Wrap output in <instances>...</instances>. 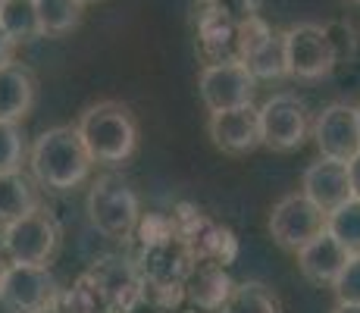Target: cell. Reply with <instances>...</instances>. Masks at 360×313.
I'll list each match as a JSON object with an SVG mask.
<instances>
[{
	"label": "cell",
	"instance_id": "d6986e66",
	"mask_svg": "<svg viewBox=\"0 0 360 313\" xmlns=\"http://www.w3.org/2000/svg\"><path fill=\"white\" fill-rule=\"evenodd\" d=\"M251 75L257 82H273V79H285L288 75V60H285V34L273 32L263 44H257L245 60Z\"/></svg>",
	"mask_w": 360,
	"mask_h": 313
},
{
	"label": "cell",
	"instance_id": "4dcf8cb0",
	"mask_svg": "<svg viewBox=\"0 0 360 313\" xmlns=\"http://www.w3.org/2000/svg\"><path fill=\"white\" fill-rule=\"evenodd\" d=\"M82 4H85V6H88V4H103V0H82Z\"/></svg>",
	"mask_w": 360,
	"mask_h": 313
},
{
	"label": "cell",
	"instance_id": "74e56055",
	"mask_svg": "<svg viewBox=\"0 0 360 313\" xmlns=\"http://www.w3.org/2000/svg\"><path fill=\"white\" fill-rule=\"evenodd\" d=\"M157 313H163V310H157Z\"/></svg>",
	"mask_w": 360,
	"mask_h": 313
},
{
	"label": "cell",
	"instance_id": "e575fe53",
	"mask_svg": "<svg viewBox=\"0 0 360 313\" xmlns=\"http://www.w3.org/2000/svg\"><path fill=\"white\" fill-rule=\"evenodd\" d=\"M188 313H204V310H188Z\"/></svg>",
	"mask_w": 360,
	"mask_h": 313
},
{
	"label": "cell",
	"instance_id": "d6a6232c",
	"mask_svg": "<svg viewBox=\"0 0 360 313\" xmlns=\"http://www.w3.org/2000/svg\"><path fill=\"white\" fill-rule=\"evenodd\" d=\"M195 4H204L207 6V4H213V0H195Z\"/></svg>",
	"mask_w": 360,
	"mask_h": 313
},
{
	"label": "cell",
	"instance_id": "f546056e",
	"mask_svg": "<svg viewBox=\"0 0 360 313\" xmlns=\"http://www.w3.org/2000/svg\"><path fill=\"white\" fill-rule=\"evenodd\" d=\"M34 313H63V310H60L57 304H51V307H44V310H34Z\"/></svg>",
	"mask_w": 360,
	"mask_h": 313
},
{
	"label": "cell",
	"instance_id": "9c48e42d",
	"mask_svg": "<svg viewBox=\"0 0 360 313\" xmlns=\"http://www.w3.org/2000/svg\"><path fill=\"white\" fill-rule=\"evenodd\" d=\"M200 101L210 113L219 110H235L254 103V91H257V79L251 75V69L245 63H207L200 69L198 79Z\"/></svg>",
	"mask_w": 360,
	"mask_h": 313
},
{
	"label": "cell",
	"instance_id": "d590c367",
	"mask_svg": "<svg viewBox=\"0 0 360 313\" xmlns=\"http://www.w3.org/2000/svg\"><path fill=\"white\" fill-rule=\"evenodd\" d=\"M348 4H360V0H348Z\"/></svg>",
	"mask_w": 360,
	"mask_h": 313
},
{
	"label": "cell",
	"instance_id": "f35d334b",
	"mask_svg": "<svg viewBox=\"0 0 360 313\" xmlns=\"http://www.w3.org/2000/svg\"><path fill=\"white\" fill-rule=\"evenodd\" d=\"M219 313H223V310H219Z\"/></svg>",
	"mask_w": 360,
	"mask_h": 313
},
{
	"label": "cell",
	"instance_id": "5b68a950",
	"mask_svg": "<svg viewBox=\"0 0 360 313\" xmlns=\"http://www.w3.org/2000/svg\"><path fill=\"white\" fill-rule=\"evenodd\" d=\"M60 282L47 267L6 263L0 273V304L13 313H34L60 301Z\"/></svg>",
	"mask_w": 360,
	"mask_h": 313
},
{
	"label": "cell",
	"instance_id": "603a6c76",
	"mask_svg": "<svg viewBox=\"0 0 360 313\" xmlns=\"http://www.w3.org/2000/svg\"><path fill=\"white\" fill-rule=\"evenodd\" d=\"M326 229L348 248V254H360V198H348L335 207L326 217Z\"/></svg>",
	"mask_w": 360,
	"mask_h": 313
},
{
	"label": "cell",
	"instance_id": "7a4b0ae2",
	"mask_svg": "<svg viewBox=\"0 0 360 313\" xmlns=\"http://www.w3.org/2000/svg\"><path fill=\"white\" fill-rule=\"evenodd\" d=\"M88 154L101 166H122L138 148V122L120 101H98L75 122Z\"/></svg>",
	"mask_w": 360,
	"mask_h": 313
},
{
	"label": "cell",
	"instance_id": "4fadbf2b",
	"mask_svg": "<svg viewBox=\"0 0 360 313\" xmlns=\"http://www.w3.org/2000/svg\"><path fill=\"white\" fill-rule=\"evenodd\" d=\"M301 191L314 200L320 210L332 213L335 207H342L348 198H354L351 191V172L348 163L332 157H320L301 172Z\"/></svg>",
	"mask_w": 360,
	"mask_h": 313
},
{
	"label": "cell",
	"instance_id": "ba28073f",
	"mask_svg": "<svg viewBox=\"0 0 360 313\" xmlns=\"http://www.w3.org/2000/svg\"><path fill=\"white\" fill-rule=\"evenodd\" d=\"M260 132H263V144L269 151H279V154H288V151L301 148L307 141L310 132V116L307 107L297 94H273L269 101L260 103Z\"/></svg>",
	"mask_w": 360,
	"mask_h": 313
},
{
	"label": "cell",
	"instance_id": "ffe728a7",
	"mask_svg": "<svg viewBox=\"0 0 360 313\" xmlns=\"http://www.w3.org/2000/svg\"><path fill=\"white\" fill-rule=\"evenodd\" d=\"M57 307L63 313H110L107 298H103L101 285L91 273H82L79 279L72 282V288L60 291Z\"/></svg>",
	"mask_w": 360,
	"mask_h": 313
},
{
	"label": "cell",
	"instance_id": "5bb4252c",
	"mask_svg": "<svg viewBox=\"0 0 360 313\" xmlns=\"http://www.w3.org/2000/svg\"><path fill=\"white\" fill-rule=\"evenodd\" d=\"M354 254H348V248L329 232H320L310 245H304L297 250V269L307 282L314 285H332L342 276V269L348 267V260Z\"/></svg>",
	"mask_w": 360,
	"mask_h": 313
},
{
	"label": "cell",
	"instance_id": "8fae6325",
	"mask_svg": "<svg viewBox=\"0 0 360 313\" xmlns=\"http://www.w3.org/2000/svg\"><path fill=\"white\" fill-rule=\"evenodd\" d=\"M207 132H210L213 144L229 157H245L263 144V132H260V107L245 103L235 110H219L210 113L207 120Z\"/></svg>",
	"mask_w": 360,
	"mask_h": 313
},
{
	"label": "cell",
	"instance_id": "52a82bcc",
	"mask_svg": "<svg viewBox=\"0 0 360 313\" xmlns=\"http://www.w3.org/2000/svg\"><path fill=\"white\" fill-rule=\"evenodd\" d=\"M282 34H285V60H288V75L292 79L320 82L335 69L338 53L323 25L301 23Z\"/></svg>",
	"mask_w": 360,
	"mask_h": 313
},
{
	"label": "cell",
	"instance_id": "4316f807",
	"mask_svg": "<svg viewBox=\"0 0 360 313\" xmlns=\"http://www.w3.org/2000/svg\"><path fill=\"white\" fill-rule=\"evenodd\" d=\"M13 51H16V44L10 41V34L0 29V66H6V63H13Z\"/></svg>",
	"mask_w": 360,
	"mask_h": 313
},
{
	"label": "cell",
	"instance_id": "3957f363",
	"mask_svg": "<svg viewBox=\"0 0 360 313\" xmlns=\"http://www.w3.org/2000/svg\"><path fill=\"white\" fill-rule=\"evenodd\" d=\"M88 219L101 235L113 241H126L138 232L141 222V200H138L135 188L116 172H103L91 182L88 191Z\"/></svg>",
	"mask_w": 360,
	"mask_h": 313
},
{
	"label": "cell",
	"instance_id": "1f68e13d",
	"mask_svg": "<svg viewBox=\"0 0 360 313\" xmlns=\"http://www.w3.org/2000/svg\"><path fill=\"white\" fill-rule=\"evenodd\" d=\"M0 254H4V250H0ZM4 267H6V263H4V257H0V273H4Z\"/></svg>",
	"mask_w": 360,
	"mask_h": 313
},
{
	"label": "cell",
	"instance_id": "277c9868",
	"mask_svg": "<svg viewBox=\"0 0 360 313\" xmlns=\"http://www.w3.org/2000/svg\"><path fill=\"white\" fill-rule=\"evenodd\" d=\"M60 245V226L44 207L25 213L16 222L0 229V250L10 263H32L47 267Z\"/></svg>",
	"mask_w": 360,
	"mask_h": 313
},
{
	"label": "cell",
	"instance_id": "44dd1931",
	"mask_svg": "<svg viewBox=\"0 0 360 313\" xmlns=\"http://www.w3.org/2000/svg\"><path fill=\"white\" fill-rule=\"evenodd\" d=\"M223 313H282V304L279 295L263 282H241L235 285Z\"/></svg>",
	"mask_w": 360,
	"mask_h": 313
},
{
	"label": "cell",
	"instance_id": "836d02e7",
	"mask_svg": "<svg viewBox=\"0 0 360 313\" xmlns=\"http://www.w3.org/2000/svg\"><path fill=\"white\" fill-rule=\"evenodd\" d=\"M357 122H360V107H357Z\"/></svg>",
	"mask_w": 360,
	"mask_h": 313
},
{
	"label": "cell",
	"instance_id": "484cf974",
	"mask_svg": "<svg viewBox=\"0 0 360 313\" xmlns=\"http://www.w3.org/2000/svg\"><path fill=\"white\" fill-rule=\"evenodd\" d=\"M207 6L235 25H245L248 19L257 16V4H254V0H213V4H207Z\"/></svg>",
	"mask_w": 360,
	"mask_h": 313
},
{
	"label": "cell",
	"instance_id": "ac0fdd59",
	"mask_svg": "<svg viewBox=\"0 0 360 313\" xmlns=\"http://www.w3.org/2000/svg\"><path fill=\"white\" fill-rule=\"evenodd\" d=\"M0 29L10 34L13 44H29L44 34L34 0H4L0 6Z\"/></svg>",
	"mask_w": 360,
	"mask_h": 313
},
{
	"label": "cell",
	"instance_id": "8992f818",
	"mask_svg": "<svg viewBox=\"0 0 360 313\" xmlns=\"http://www.w3.org/2000/svg\"><path fill=\"white\" fill-rule=\"evenodd\" d=\"M326 210L314 204L304 191L285 194L282 200L273 204V213H269V235L279 248L297 254L304 245L316 238L320 232H326Z\"/></svg>",
	"mask_w": 360,
	"mask_h": 313
},
{
	"label": "cell",
	"instance_id": "83f0119b",
	"mask_svg": "<svg viewBox=\"0 0 360 313\" xmlns=\"http://www.w3.org/2000/svg\"><path fill=\"white\" fill-rule=\"evenodd\" d=\"M348 172H351V191H354V198H360V154L348 163Z\"/></svg>",
	"mask_w": 360,
	"mask_h": 313
},
{
	"label": "cell",
	"instance_id": "7c38bea8",
	"mask_svg": "<svg viewBox=\"0 0 360 313\" xmlns=\"http://www.w3.org/2000/svg\"><path fill=\"white\" fill-rule=\"evenodd\" d=\"M88 273L98 279L110 313H135L144 304V276L135 260L103 257Z\"/></svg>",
	"mask_w": 360,
	"mask_h": 313
},
{
	"label": "cell",
	"instance_id": "cb8c5ba5",
	"mask_svg": "<svg viewBox=\"0 0 360 313\" xmlns=\"http://www.w3.org/2000/svg\"><path fill=\"white\" fill-rule=\"evenodd\" d=\"M29 163V151H25V138L19 122L0 120V172H16Z\"/></svg>",
	"mask_w": 360,
	"mask_h": 313
},
{
	"label": "cell",
	"instance_id": "2e32d148",
	"mask_svg": "<svg viewBox=\"0 0 360 313\" xmlns=\"http://www.w3.org/2000/svg\"><path fill=\"white\" fill-rule=\"evenodd\" d=\"M34 103V79L22 63L0 66V120L22 122Z\"/></svg>",
	"mask_w": 360,
	"mask_h": 313
},
{
	"label": "cell",
	"instance_id": "9a60e30c",
	"mask_svg": "<svg viewBox=\"0 0 360 313\" xmlns=\"http://www.w3.org/2000/svg\"><path fill=\"white\" fill-rule=\"evenodd\" d=\"M185 291H188V301L195 304V310L219 313L229 304L235 282H232L229 269L219 267V263H198L195 273L185 282Z\"/></svg>",
	"mask_w": 360,
	"mask_h": 313
},
{
	"label": "cell",
	"instance_id": "d4e9b609",
	"mask_svg": "<svg viewBox=\"0 0 360 313\" xmlns=\"http://www.w3.org/2000/svg\"><path fill=\"white\" fill-rule=\"evenodd\" d=\"M338 304H360V254H354L348 260V267L342 269L335 282H332Z\"/></svg>",
	"mask_w": 360,
	"mask_h": 313
},
{
	"label": "cell",
	"instance_id": "f1b7e54d",
	"mask_svg": "<svg viewBox=\"0 0 360 313\" xmlns=\"http://www.w3.org/2000/svg\"><path fill=\"white\" fill-rule=\"evenodd\" d=\"M332 313H360V304H335Z\"/></svg>",
	"mask_w": 360,
	"mask_h": 313
},
{
	"label": "cell",
	"instance_id": "8d00e7d4",
	"mask_svg": "<svg viewBox=\"0 0 360 313\" xmlns=\"http://www.w3.org/2000/svg\"><path fill=\"white\" fill-rule=\"evenodd\" d=\"M0 6H4V0H0Z\"/></svg>",
	"mask_w": 360,
	"mask_h": 313
},
{
	"label": "cell",
	"instance_id": "7402d4cb",
	"mask_svg": "<svg viewBox=\"0 0 360 313\" xmlns=\"http://www.w3.org/2000/svg\"><path fill=\"white\" fill-rule=\"evenodd\" d=\"M38 4V16L41 25H44V34H69L75 25L82 23V13H85V4L82 0H34Z\"/></svg>",
	"mask_w": 360,
	"mask_h": 313
},
{
	"label": "cell",
	"instance_id": "6da1fadb",
	"mask_svg": "<svg viewBox=\"0 0 360 313\" xmlns=\"http://www.w3.org/2000/svg\"><path fill=\"white\" fill-rule=\"evenodd\" d=\"M94 160L75 125L44 129L29 148V170L34 182L51 191H72L91 176Z\"/></svg>",
	"mask_w": 360,
	"mask_h": 313
},
{
	"label": "cell",
	"instance_id": "e0dca14e",
	"mask_svg": "<svg viewBox=\"0 0 360 313\" xmlns=\"http://www.w3.org/2000/svg\"><path fill=\"white\" fill-rule=\"evenodd\" d=\"M38 191L34 182L22 170L16 172H0V229L16 222L25 213L38 210Z\"/></svg>",
	"mask_w": 360,
	"mask_h": 313
},
{
	"label": "cell",
	"instance_id": "30bf717a",
	"mask_svg": "<svg viewBox=\"0 0 360 313\" xmlns=\"http://www.w3.org/2000/svg\"><path fill=\"white\" fill-rule=\"evenodd\" d=\"M320 157H332L351 163L360 154V122H357V107L351 103H329L316 113L310 125Z\"/></svg>",
	"mask_w": 360,
	"mask_h": 313
}]
</instances>
